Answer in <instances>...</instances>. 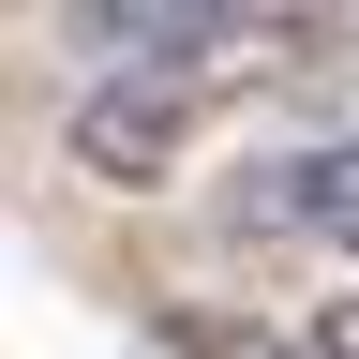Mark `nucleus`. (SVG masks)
I'll return each mask as SVG.
<instances>
[{
	"instance_id": "obj_3",
	"label": "nucleus",
	"mask_w": 359,
	"mask_h": 359,
	"mask_svg": "<svg viewBox=\"0 0 359 359\" xmlns=\"http://www.w3.org/2000/svg\"><path fill=\"white\" fill-rule=\"evenodd\" d=\"M285 359H359V299H330V314H314V330H299Z\"/></svg>"
},
{
	"instance_id": "obj_2",
	"label": "nucleus",
	"mask_w": 359,
	"mask_h": 359,
	"mask_svg": "<svg viewBox=\"0 0 359 359\" xmlns=\"http://www.w3.org/2000/svg\"><path fill=\"white\" fill-rule=\"evenodd\" d=\"M240 240H269V255H359V135L255 165V195H240Z\"/></svg>"
},
{
	"instance_id": "obj_1",
	"label": "nucleus",
	"mask_w": 359,
	"mask_h": 359,
	"mask_svg": "<svg viewBox=\"0 0 359 359\" xmlns=\"http://www.w3.org/2000/svg\"><path fill=\"white\" fill-rule=\"evenodd\" d=\"M105 45H150V60H120L75 105V165L120 180V195H150V180H180V150H195L240 90H269L285 45H314V30L299 15H105Z\"/></svg>"
}]
</instances>
